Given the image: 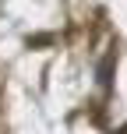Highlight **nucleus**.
Here are the masks:
<instances>
[]
</instances>
